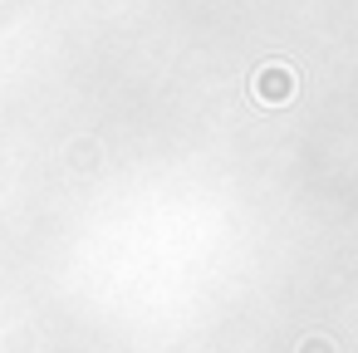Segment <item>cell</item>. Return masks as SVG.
<instances>
[{
    "instance_id": "cell-1",
    "label": "cell",
    "mask_w": 358,
    "mask_h": 353,
    "mask_svg": "<svg viewBox=\"0 0 358 353\" xmlns=\"http://www.w3.org/2000/svg\"><path fill=\"white\" fill-rule=\"evenodd\" d=\"M294 84H299V79H294V69H289V64H265V69L255 74V84H250V89H255V99H260L265 108H280V103H289V99H294Z\"/></svg>"
},
{
    "instance_id": "cell-2",
    "label": "cell",
    "mask_w": 358,
    "mask_h": 353,
    "mask_svg": "<svg viewBox=\"0 0 358 353\" xmlns=\"http://www.w3.org/2000/svg\"><path fill=\"white\" fill-rule=\"evenodd\" d=\"M294 353H338V348H334V343H329V338H324V333H304V338H299V348H294Z\"/></svg>"
}]
</instances>
